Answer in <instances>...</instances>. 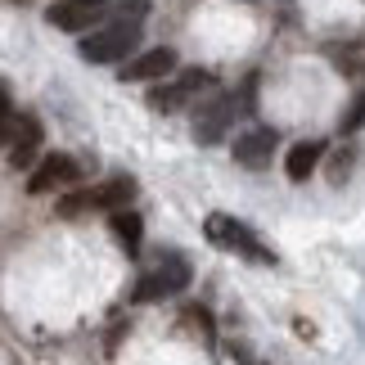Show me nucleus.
Segmentation results:
<instances>
[{
    "label": "nucleus",
    "mask_w": 365,
    "mask_h": 365,
    "mask_svg": "<svg viewBox=\"0 0 365 365\" xmlns=\"http://www.w3.org/2000/svg\"><path fill=\"white\" fill-rule=\"evenodd\" d=\"M108 5H113V0H59V5L46 14V23H54L59 32H86L91 23H100L108 14Z\"/></svg>",
    "instance_id": "obj_5"
},
{
    "label": "nucleus",
    "mask_w": 365,
    "mask_h": 365,
    "mask_svg": "<svg viewBox=\"0 0 365 365\" xmlns=\"http://www.w3.org/2000/svg\"><path fill=\"white\" fill-rule=\"evenodd\" d=\"M77 176H81L77 158H68V153H46V158L32 167V176H27V190H32V194H50L59 185H73Z\"/></svg>",
    "instance_id": "obj_6"
},
{
    "label": "nucleus",
    "mask_w": 365,
    "mask_h": 365,
    "mask_svg": "<svg viewBox=\"0 0 365 365\" xmlns=\"http://www.w3.org/2000/svg\"><path fill=\"white\" fill-rule=\"evenodd\" d=\"M131 194H135V180L131 176H113V180H104V185L68 194V199L59 203V212L77 217V212H86V207H122V203H131Z\"/></svg>",
    "instance_id": "obj_2"
},
{
    "label": "nucleus",
    "mask_w": 365,
    "mask_h": 365,
    "mask_svg": "<svg viewBox=\"0 0 365 365\" xmlns=\"http://www.w3.org/2000/svg\"><path fill=\"white\" fill-rule=\"evenodd\" d=\"M140 19H145V0H131L122 5V19H113L108 27L91 32L81 41V59L86 63H118L140 46Z\"/></svg>",
    "instance_id": "obj_1"
},
{
    "label": "nucleus",
    "mask_w": 365,
    "mask_h": 365,
    "mask_svg": "<svg viewBox=\"0 0 365 365\" xmlns=\"http://www.w3.org/2000/svg\"><path fill=\"white\" fill-rule=\"evenodd\" d=\"M271 153H275V131H266V126H257V131H244L240 140H235V163H240V167H252V172L271 167Z\"/></svg>",
    "instance_id": "obj_10"
},
{
    "label": "nucleus",
    "mask_w": 365,
    "mask_h": 365,
    "mask_svg": "<svg viewBox=\"0 0 365 365\" xmlns=\"http://www.w3.org/2000/svg\"><path fill=\"white\" fill-rule=\"evenodd\" d=\"M14 118H19V113H14V104H9V91L0 86V140H9V131H14Z\"/></svg>",
    "instance_id": "obj_16"
},
{
    "label": "nucleus",
    "mask_w": 365,
    "mask_h": 365,
    "mask_svg": "<svg viewBox=\"0 0 365 365\" xmlns=\"http://www.w3.org/2000/svg\"><path fill=\"white\" fill-rule=\"evenodd\" d=\"M347 172H352V149H339V153H334V163H329V180H334V185H343Z\"/></svg>",
    "instance_id": "obj_15"
},
{
    "label": "nucleus",
    "mask_w": 365,
    "mask_h": 365,
    "mask_svg": "<svg viewBox=\"0 0 365 365\" xmlns=\"http://www.w3.org/2000/svg\"><path fill=\"white\" fill-rule=\"evenodd\" d=\"M365 126V95H356L352 104H347V113H343V131L352 135V131H361Z\"/></svg>",
    "instance_id": "obj_14"
},
{
    "label": "nucleus",
    "mask_w": 365,
    "mask_h": 365,
    "mask_svg": "<svg viewBox=\"0 0 365 365\" xmlns=\"http://www.w3.org/2000/svg\"><path fill=\"white\" fill-rule=\"evenodd\" d=\"M41 153V122L32 113H19L14 118V131H9V163L14 167H32Z\"/></svg>",
    "instance_id": "obj_9"
},
{
    "label": "nucleus",
    "mask_w": 365,
    "mask_h": 365,
    "mask_svg": "<svg viewBox=\"0 0 365 365\" xmlns=\"http://www.w3.org/2000/svg\"><path fill=\"white\" fill-rule=\"evenodd\" d=\"M185 279H190V262H185V257H167L158 271H149L145 279H140L131 298H135V302H158V298H167V293L185 289Z\"/></svg>",
    "instance_id": "obj_4"
},
{
    "label": "nucleus",
    "mask_w": 365,
    "mask_h": 365,
    "mask_svg": "<svg viewBox=\"0 0 365 365\" xmlns=\"http://www.w3.org/2000/svg\"><path fill=\"white\" fill-rule=\"evenodd\" d=\"M176 68V50H145V54H135V59H126L122 63V81H163L167 73Z\"/></svg>",
    "instance_id": "obj_8"
},
{
    "label": "nucleus",
    "mask_w": 365,
    "mask_h": 365,
    "mask_svg": "<svg viewBox=\"0 0 365 365\" xmlns=\"http://www.w3.org/2000/svg\"><path fill=\"white\" fill-rule=\"evenodd\" d=\"M207 240H212L217 248H226V252H244V257H252V262H271V252L252 240V230L244 226V221H235V217L212 212L207 217Z\"/></svg>",
    "instance_id": "obj_3"
},
{
    "label": "nucleus",
    "mask_w": 365,
    "mask_h": 365,
    "mask_svg": "<svg viewBox=\"0 0 365 365\" xmlns=\"http://www.w3.org/2000/svg\"><path fill=\"white\" fill-rule=\"evenodd\" d=\"M108 230H113V240L122 252H140V240H145V221H140L135 212H113V221H108Z\"/></svg>",
    "instance_id": "obj_13"
},
{
    "label": "nucleus",
    "mask_w": 365,
    "mask_h": 365,
    "mask_svg": "<svg viewBox=\"0 0 365 365\" xmlns=\"http://www.w3.org/2000/svg\"><path fill=\"white\" fill-rule=\"evenodd\" d=\"M230 122H235V95H212V100L194 113V140H199V145H217Z\"/></svg>",
    "instance_id": "obj_7"
},
{
    "label": "nucleus",
    "mask_w": 365,
    "mask_h": 365,
    "mask_svg": "<svg viewBox=\"0 0 365 365\" xmlns=\"http://www.w3.org/2000/svg\"><path fill=\"white\" fill-rule=\"evenodd\" d=\"M203 86H212V77H207V73H199V68H194V73H185L180 81H172V86H158V91L149 95V104L158 108V113H176V108L185 104V100H190L194 91H203Z\"/></svg>",
    "instance_id": "obj_11"
},
{
    "label": "nucleus",
    "mask_w": 365,
    "mask_h": 365,
    "mask_svg": "<svg viewBox=\"0 0 365 365\" xmlns=\"http://www.w3.org/2000/svg\"><path fill=\"white\" fill-rule=\"evenodd\" d=\"M320 153H325V145H320V140H302V145H293V149H289V163H284L289 180H307V176H312L316 163H320Z\"/></svg>",
    "instance_id": "obj_12"
}]
</instances>
